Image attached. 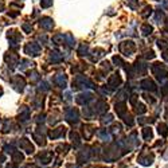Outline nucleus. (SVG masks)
Wrapping results in <instances>:
<instances>
[{"instance_id": "5", "label": "nucleus", "mask_w": 168, "mask_h": 168, "mask_svg": "<svg viewBox=\"0 0 168 168\" xmlns=\"http://www.w3.org/2000/svg\"><path fill=\"white\" fill-rule=\"evenodd\" d=\"M51 4H52V0H42V2H40V5H42V7H45V8L50 7Z\"/></svg>"}, {"instance_id": "2", "label": "nucleus", "mask_w": 168, "mask_h": 168, "mask_svg": "<svg viewBox=\"0 0 168 168\" xmlns=\"http://www.w3.org/2000/svg\"><path fill=\"white\" fill-rule=\"evenodd\" d=\"M52 26H54V23H52V20L50 19V18H42V20H40V27H43L45 30H51Z\"/></svg>"}, {"instance_id": "4", "label": "nucleus", "mask_w": 168, "mask_h": 168, "mask_svg": "<svg viewBox=\"0 0 168 168\" xmlns=\"http://www.w3.org/2000/svg\"><path fill=\"white\" fill-rule=\"evenodd\" d=\"M54 81L61 86V88H65V86H66V77H63V76H57V77L54 78Z\"/></svg>"}, {"instance_id": "7", "label": "nucleus", "mask_w": 168, "mask_h": 168, "mask_svg": "<svg viewBox=\"0 0 168 168\" xmlns=\"http://www.w3.org/2000/svg\"><path fill=\"white\" fill-rule=\"evenodd\" d=\"M23 30H24V32H27V34H29V32H31V30H32V27H31L30 26V24H23Z\"/></svg>"}, {"instance_id": "1", "label": "nucleus", "mask_w": 168, "mask_h": 168, "mask_svg": "<svg viewBox=\"0 0 168 168\" xmlns=\"http://www.w3.org/2000/svg\"><path fill=\"white\" fill-rule=\"evenodd\" d=\"M39 46L36 45V43H27L26 47H24V51H26V54L29 55H32V57H36V55H39Z\"/></svg>"}, {"instance_id": "6", "label": "nucleus", "mask_w": 168, "mask_h": 168, "mask_svg": "<svg viewBox=\"0 0 168 168\" xmlns=\"http://www.w3.org/2000/svg\"><path fill=\"white\" fill-rule=\"evenodd\" d=\"M66 39H67V45H69L70 47H73V46H74V40H73V36H71L70 34H69V35H66Z\"/></svg>"}, {"instance_id": "3", "label": "nucleus", "mask_w": 168, "mask_h": 168, "mask_svg": "<svg viewBox=\"0 0 168 168\" xmlns=\"http://www.w3.org/2000/svg\"><path fill=\"white\" fill-rule=\"evenodd\" d=\"M15 81H16V82H14L12 83V85L15 86V89L16 90H23V86H24V79L23 78H20V77H16V78H15Z\"/></svg>"}]
</instances>
